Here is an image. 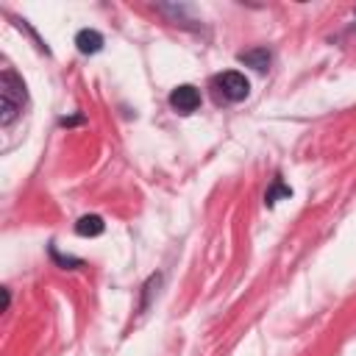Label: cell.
Segmentation results:
<instances>
[{
    "mask_svg": "<svg viewBox=\"0 0 356 356\" xmlns=\"http://www.w3.org/2000/svg\"><path fill=\"white\" fill-rule=\"evenodd\" d=\"M236 61L245 64V67H253L256 72H267L270 64H273V53L267 47H250V50H242L236 56Z\"/></svg>",
    "mask_w": 356,
    "mask_h": 356,
    "instance_id": "277c9868",
    "label": "cell"
},
{
    "mask_svg": "<svg viewBox=\"0 0 356 356\" xmlns=\"http://www.w3.org/2000/svg\"><path fill=\"white\" fill-rule=\"evenodd\" d=\"M209 89L217 103H242L250 95V81L236 70H225L209 81Z\"/></svg>",
    "mask_w": 356,
    "mask_h": 356,
    "instance_id": "7a4b0ae2",
    "label": "cell"
},
{
    "mask_svg": "<svg viewBox=\"0 0 356 356\" xmlns=\"http://www.w3.org/2000/svg\"><path fill=\"white\" fill-rule=\"evenodd\" d=\"M106 231V222L100 214H83L78 222H75V234L78 236H100Z\"/></svg>",
    "mask_w": 356,
    "mask_h": 356,
    "instance_id": "8992f818",
    "label": "cell"
},
{
    "mask_svg": "<svg viewBox=\"0 0 356 356\" xmlns=\"http://www.w3.org/2000/svg\"><path fill=\"white\" fill-rule=\"evenodd\" d=\"M50 259H53L58 267H64V270H75V267H83V261H81V259H72V256H61L56 245H50Z\"/></svg>",
    "mask_w": 356,
    "mask_h": 356,
    "instance_id": "ba28073f",
    "label": "cell"
},
{
    "mask_svg": "<svg viewBox=\"0 0 356 356\" xmlns=\"http://www.w3.org/2000/svg\"><path fill=\"white\" fill-rule=\"evenodd\" d=\"M197 106H200V92H197V86L181 83V86H175V89L170 92V108H172L175 114L186 117V114L197 111Z\"/></svg>",
    "mask_w": 356,
    "mask_h": 356,
    "instance_id": "3957f363",
    "label": "cell"
},
{
    "mask_svg": "<svg viewBox=\"0 0 356 356\" xmlns=\"http://www.w3.org/2000/svg\"><path fill=\"white\" fill-rule=\"evenodd\" d=\"M289 195H292V189L284 184V178H281V175H275V178H273V186H270V189H267V195H264V203L273 209L281 197H289Z\"/></svg>",
    "mask_w": 356,
    "mask_h": 356,
    "instance_id": "52a82bcc",
    "label": "cell"
},
{
    "mask_svg": "<svg viewBox=\"0 0 356 356\" xmlns=\"http://www.w3.org/2000/svg\"><path fill=\"white\" fill-rule=\"evenodd\" d=\"M75 47H78V53H83V56H95V53L103 50V33L95 31V28H81V31L75 33Z\"/></svg>",
    "mask_w": 356,
    "mask_h": 356,
    "instance_id": "5b68a950",
    "label": "cell"
},
{
    "mask_svg": "<svg viewBox=\"0 0 356 356\" xmlns=\"http://www.w3.org/2000/svg\"><path fill=\"white\" fill-rule=\"evenodd\" d=\"M28 106V89H25V81L14 72V67H3V114H0V122L3 128H8Z\"/></svg>",
    "mask_w": 356,
    "mask_h": 356,
    "instance_id": "6da1fadb",
    "label": "cell"
}]
</instances>
